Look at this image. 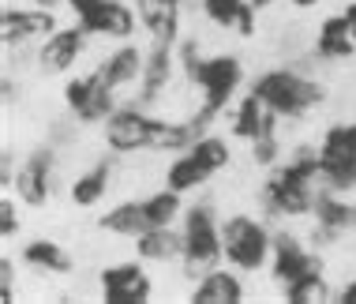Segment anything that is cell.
<instances>
[{"label": "cell", "mask_w": 356, "mask_h": 304, "mask_svg": "<svg viewBox=\"0 0 356 304\" xmlns=\"http://www.w3.org/2000/svg\"><path fill=\"white\" fill-rule=\"evenodd\" d=\"M319 177V150L300 147L293 154V161L282 169H274L270 180L263 184V199L266 214L274 218H300L315 211V192H312V180Z\"/></svg>", "instance_id": "cell-1"}, {"label": "cell", "mask_w": 356, "mask_h": 304, "mask_svg": "<svg viewBox=\"0 0 356 304\" xmlns=\"http://www.w3.org/2000/svg\"><path fill=\"white\" fill-rule=\"evenodd\" d=\"M252 90L277 113V117H304L307 109H315L323 102L319 83L307 79V75H300V72H289V68L263 72L252 83Z\"/></svg>", "instance_id": "cell-2"}, {"label": "cell", "mask_w": 356, "mask_h": 304, "mask_svg": "<svg viewBox=\"0 0 356 304\" xmlns=\"http://www.w3.org/2000/svg\"><path fill=\"white\" fill-rule=\"evenodd\" d=\"M180 233H184V274L188 278H203L207 271L218 267V259H225V252H221V225L210 203L188 207Z\"/></svg>", "instance_id": "cell-3"}, {"label": "cell", "mask_w": 356, "mask_h": 304, "mask_svg": "<svg viewBox=\"0 0 356 304\" xmlns=\"http://www.w3.org/2000/svg\"><path fill=\"white\" fill-rule=\"evenodd\" d=\"M221 252H225L229 267L236 271H263V263L274 252V237L255 218L233 214L221 222Z\"/></svg>", "instance_id": "cell-4"}, {"label": "cell", "mask_w": 356, "mask_h": 304, "mask_svg": "<svg viewBox=\"0 0 356 304\" xmlns=\"http://www.w3.org/2000/svg\"><path fill=\"white\" fill-rule=\"evenodd\" d=\"M240 83H244L240 56H233V53L207 56L203 72H199V79H195V87L203 90V109H199L195 117H203L207 125H210V117H218V113L233 102V94L240 90Z\"/></svg>", "instance_id": "cell-5"}, {"label": "cell", "mask_w": 356, "mask_h": 304, "mask_svg": "<svg viewBox=\"0 0 356 304\" xmlns=\"http://www.w3.org/2000/svg\"><path fill=\"white\" fill-rule=\"evenodd\" d=\"M161 128H165V120L143 113L139 106H124V109H113L109 120H105V143L120 150V154H136V150L158 147Z\"/></svg>", "instance_id": "cell-6"}, {"label": "cell", "mask_w": 356, "mask_h": 304, "mask_svg": "<svg viewBox=\"0 0 356 304\" xmlns=\"http://www.w3.org/2000/svg\"><path fill=\"white\" fill-rule=\"evenodd\" d=\"M64 102H68V109L79 117V125L109 120V113L117 109L113 106V87L102 79L98 72L86 75V79H72L68 87H64Z\"/></svg>", "instance_id": "cell-7"}, {"label": "cell", "mask_w": 356, "mask_h": 304, "mask_svg": "<svg viewBox=\"0 0 356 304\" xmlns=\"http://www.w3.org/2000/svg\"><path fill=\"white\" fill-rule=\"evenodd\" d=\"M102 301L109 304H147L150 301V274L139 263H113L102 271Z\"/></svg>", "instance_id": "cell-8"}, {"label": "cell", "mask_w": 356, "mask_h": 304, "mask_svg": "<svg viewBox=\"0 0 356 304\" xmlns=\"http://www.w3.org/2000/svg\"><path fill=\"white\" fill-rule=\"evenodd\" d=\"M49 177H53V150L42 147V150H34V154L19 166L12 188L19 192V199H23L26 207H42V203H49V192H53V180Z\"/></svg>", "instance_id": "cell-9"}, {"label": "cell", "mask_w": 356, "mask_h": 304, "mask_svg": "<svg viewBox=\"0 0 356 304\" xmlns=\"http://www.w3.org/2000/svg\"><path fill=\"white\" fill-rule=\"evenodd\" d=\"M83 49H86V31L83 26H56L53 34H45L42 49H38V64H42V72L60 75L79 61Z\"/></svg>", "instance_id": "cell-10"}, {"label": "cell", "mask_w": 356, "mask_h": 304, "mask_svg": "<svg viewBox=\"0 0 356 304\" xmlns=\"http://www.w3.org/2000/svg\"><path fill=\"white\" fill-rule=\"evenodd\" d=\"M312 267H323V259L315 252H307L304 244H300V237H293V233H277L274 237V252H270V274H274V282H293V278H300L304 271H312Z\"/></svg>", "instance_id": "cell-11"}, {"label": "cell", "mask_w": 356, "mask_h": 304, "mask_svg": "<svg viewBox=\"0 0 356 304\" xmlns=\"http://www.w3.org/2000/svg\"><path fill=\"white\" fill-rule=\"evenodd\" d=\"M79 26L86 34L102 38H131L136 34V12L120 0H98L86 15H79Z\"/></svg>", "instance_id": "cell-12"}, {"label": "cell", "mask_w": 356, "mask_h": 304, "mask_svg": "<svg viewBox=\"0 0 356 304\" xmlns=\"http://www.w3.org/2000/svg\"><path fill=\"white\" fill-rule=\"evenodd\" d=\"M56 31V19L49 8H8L4 19H0V38L4 45L15 42H31V38L53 34Z\"/></svg>", "instance_id": "cell-13"}, {"label": "cell", "mask_w": 356, "mask_h": 304, "mask_svg": "<svg viewBox=\"0 0 356 304\" xmlns=\"http://www.w3.org/2000/svg\"><path fill=\"white\" fill-rule=\"evenodd\" d=\"M315 218H319V230H315V244H330L334 237H341L345 230H356V203L338 199V192L315 195Z\"/></svg>", "instance_id": "cell-14"}, {"label": "cell", "mask_w": 356, "mask_h": 304, "mask_svg": "<svg viewBox=\"0 0 356 304\" xmlns=\"http://www.w3.org/2000/svg\"><path fill=\"white\" fill-rule=\"evenodd\" d=\"M274 128H277V113L266 106L255 90L248 94L233 113V131L240 139H248V143H252V139H263V136H274Z\"/></svg>", "instance_id": "cell-15"}, {"label": "cell", "mask_w": 356, "mask_h": 304, "mask_svg": "<svg viewBox=\"0 0 356 304\" xmlns=\"http://www.w3.org/2000/svg\"><path fill=\"white\" fill-rule=\"evenodd\" d=\"M139 23L150 31L154 42H177L180 34V0H136Z\"/></svg>", "instance_id": "cell-16"}, {"label": "cell", "mask_w": 356, "mask_h": 304, "mask_svg": "<svg viewBox=\"0 0 356 304\" xmlns=\"http://www.w3.org/2000/svg\"><path fill=\"white\" fill-rule=\"evenodd\" d=\"M136 252L147 263L184 259V233H172V225H150L147 233L136 237Z\"/></svg>", "instance_id": "cell-17"}, {"label": "cell", "mask_w": 356, "mask_h": 304, "mask_svg": "<svg viewBox=\"0 0 356 304\" xmlns=\"http://www.w3.org/2000/svg\"><path fill=\"white\" fill-rule=\"evenodd\" d=\"M191 301L195 304H240L244 301V282H240L233 271H218L214 267L195 282Z\"/></svg>", "instance_id": "cell-18"}, {"label": "cell", "mask_w": 356, "mask_h": 304, "mask_svg": "<svg viewBox=\"0 0 356 304\" xmlns=\"http://www.w3.org/2000/svg\"><path fill=\"white\" fill-rule=\"evenodd\" d=\"M172 61H177L172 45H169V42H154V49L147 53V64H143V94H139L143 106H150V102L169 87V79H172Z\"/></svg>", "instance_id": "cell-19"}, {"label": "cell", "mask_w": 356, "mask_h": 304, "mask_svg": "<svg viewBox=\"0 0 356 304\" xmlns=\"http://www.w3.org/2000/svg\"><path fill=\"white\" fill-rule=\"evenodd\" d=\"M143 64H147V56H143L136 45H120L117 53H109L105 61L98 64V75L105 83H109L113 90L124 87V83H136L143 75Z\"/></svg>", "instance_id": "cell-20"}, {"label": "cell", "mask_w": 356, "mask_h": 304, "mask_svg": "<svg viewBox=\"0 0 356 304\" xmlns=\"http://www.w3.org/2000/svg\"><path fill=\"white\" fill-rule=\"evenodd\" d=\"M356 49V38L349 34V23L345 15H330L319 26V42H315V53L326 56V61H349Z\"/></svg>", "instance_id": "cell-21"}, {"label": "cell", "mask_w": 356, "mask_h": 304, "mask_svg": "<svg viewBox=\"0 0 356 304\" xmlns=\"http://www.w3.org/2000/svg\"><path fill=\"white\" fill-rule=\"evenodd\" d=\"M23 263L34 271H49V274H68L72 271V255L60 248L56 241H45V237H38L23 248Z\"/></svg>", "instance_id": "cell-22"}, {"label": "cell", "mask_w": 356, "mask_h": 304, "mask_svg": "<svg viewBox=\"0 0 356 304\" xmlns=\"http://www.w3.org/2000/svg\"><path fill=\"white\" fill-rule=\"evenodd\" d=\"M98 225H102V230H109V233L131 237V241H136L139 233H147V230H150L143 203H117L109 214H102V222H98Z\"/></svg>", "instance_id": "cell-23"}, {"label": "cell", "mask_w": 356, "mask_h": 304, "mask_svg": "<svg viewBox=\"0 0 356 304\" xmlns=\"http://www.w3.org/2000/svg\"><path fill=\"white\" fill-rule=\"evenodd\" d=\"M319 177L330 192H353L356 188V158H345V154H326L319 150Z\"/></svg>", "instance_id": "cell-24"}, {"label": "cell", "mask_w": 356, "mask_h": 304, "mask_svg": "<svg viewBox=\"0 0 356 304\" xmlns=\"http://www.w3.org/2000/svg\"><path fill=\"white\" fill-rule=\"evenodd\" d=\"M207 177H210L207 169L199 166V161L184 150L180 158H172V161H169V169H165V188H172V192L184 195V192H195V188H203V184H207Z\"/></svg>", "instance_id": "cell-25"}, {"label": "cell", "mask_w": 356, "mask_h": 304, "mask_svg": "<svg viewBox=\"0 0 356 304\" xmlns=\"http://www.w3.org/2000/svg\"><path fill=\"white\" fill-rule=\"evenodd\" d=\"M326 297H330V286H326V278H323V267H312V271H304L300 278L285 282V301H293V304H315V301H326Z\"/></svg>", "instance_id": "cell-26"}, {"label": "cell", "mask_w": 356, "mask_h": 304, "mask_svg": "<svg viewBox=\"0 0 356 304\" xmlns=\"http://www.w3.org/2000/svg\"><path fill=\"white\" fill-rule=\"evenodd\" d=\"M105 188H109V161H98V166L86 169V173L72 184V199L79 207H94V203H102Z\"/></svg>", "instance_id": "cell-27"}, {"label": "cell", "mask_w": 356, "mask_h": 304, "mask_svg": "<svg viewBox=\"0 0 356 304\" xmlns=\"http://www.w3.org/2000/svg\"><path fill=\"white\" fill-rule=\"evenodd\" d=\"M143 211H147L150 225H172V222H177V214L184 211V207H180V192L161 188V192H154V195L143 199Z\"/></svg>", "instance_id": "cell-28"}, {"label": "cell", "mask_w": 356, "mask_h": 304, "mask_svg": "<svg viewBox=\"0 0 356 304\" xmlns=\"http://www.w3.org/2000/svg\"><path fill=\"white\" fill-rule=\"evenodd\" d=\"M188 154L195 158L207 173H221V169L229 166V143H225V139H218V136H199L195 147H191Z\"/></svg>", "instance_id": "cell-29"}, {"label": "cell", "mask_w": 356, "mask_h": 304, "mask_svg": "<svg viewBox=\"0 0 356 304\" xmlns=\"http://www.w3.org/2000/svg\"><path fill=\"white\" fill-rule=\"evenodd\" d=\"M319 150H326V154L356 158V125H334V128H326Z\"/></svg>", "instance_id": "cell-30"}, {"label": "cell", "mask_w": 356, "mask_h": 304, "mask_svg": "<svg viewBox=\"0 0 356 304\" xmlns=\"http://www.w3.org/2000/svg\"><path fill=\"white\" fill-rule=\"evenodd\" d=\"M244 8V0H203V12L210 23L218 26H236V15Z\"/></svg>", "instance_id": "cell-31"}, {"label": "cell", "mask_w": 356, "mask_h": 304, "mask_svg": "<svg viewBox=\"0 0 356 304\" xmlns=\"http://www.w3.org/2000/svg\"><path fill=\"white\" fill-rule=\"evenodd\" d=\"M203 61H207V56H199V45H195V42H184V45H180V64H184L188 83L199 79V72H203Z\"/></svg>", "instance_id": "cell-32"}, {"label": "cell", "mask_w": 356, "mask_h": 304, "mask_svg": "<svg viewBox=\"0 0 356 304\" xmlns=\"http://www.w3.org/2000/svg\"><path fill=\"white\" fill-rule=\"evenodd\" d=\"M252 158H255V166H274L277 161V139L274 136L252 139Z\"/></svg>", "instance_id": "cell-33"}, {"label": "cell", "mask_w": 356, "mask_h": 304, "mask_svg": "<svg viewBox=\"0 0 356 304\" xmlns=\"http://www.w3.org/2000/svg\"><path fill=\"white\" fill-rule=\"evenodd\" d=\"M19 233V214H15V203L12 199H0V237H15Z\"/></svg>", "instance_id": "cell-34"}, {"label": "cell", "mask_w": 356, "mask_h": 304, "mask_svg": "<svg viewBox=\"0 0 356 304\" xmlns=\"http://www.w3.org/2000/svg\"><path fill=\"white\" fill-rule=\"evenodd\" d=\"M12 297H15V263L0 259V301H12Z\"/></svg>", "instance_id": "cell-35"}, {"label": "cell", "mask_w": 356, "mask_h": 304, "mask_svg": "<svg viewBox=\"0 0 356 304\" xmlns=\"http://www.w3.org/2000/svg\"><path fill=\"white\" fill-rule=\"evenodd\" d=\"M255 12L259 8L252 4V0H244V8H240V15H236V34H255Z\"/></svg>", "instance_id": "cell-36"}, {"label": "cell", "mask_w": 356, "mask_h": 304, "mask_svg": "<svg viewBox=\"0 0 356 304\" xmlns=\"http://www.w3.org/2000/svg\"><path fill=\"white\" fill-rule=\"evenodd\" d=\"M94 4H98V0H68V8H72L75 15H86V12H90Z\"/></svg>", "instance_id": "cell-37"}, {"label": "cell", "mask_w": 356, "mask_h": 304, "mask_svg": "<svg viewBox=\"0 0 356 304\" xmlns=\"http://www.w3.org/2000/svg\"><path fill=\"white\" fill-rule=\"evenodd\" d=\"M338 297H341L345 304H356V278H353V282H345V286H341V293H338Z\"/></svg>", "instance_id": "cell-38"}, {"label": "cell", "mask_w": 356, "mask_h": 304, "mask_svg": "<svg viewBox=\"0 0 356 304\" xmlns=\"http://www.w3.org/2000/svg\"><path fill=\"white\" fill-rule=\"evenodd\" d=\"M341 15H345V23H349V34L356 38V0H353V4H349V8H345V12H341Z\"/></svg>", "instance_id": "cell-39"}, {"label": "cell", "mask_w": 356, "mask_h": 304, "mask_svg": "<svg viewBox=\"0 0 356 304\" xmlns=\"http://www.w3.org/2000/svg\"><path fill=\"white\" fill-rule=\"evenodd\" d=\"M293 4H296V8H315L319 0H293Z\"/></svg>", "instance_id": "cell-40"}, {"label": "cell", "mask_w": 356, "mask_h": 304, "mask_svg": "<svg viewBox=\"0 0 356 304\" xmlns=\"http://www.w3.org/2000/svg\"><path fill=\"white\" fill-rule=\"evenodd\" d=\"M34 4H38V8H53L56 0H34Z\"/></svg>", "instance_id": "cell-41"}, {"label": "cell", "mask_w": 356, "mask_h": 304, "mask_svg": "<svg viewBox=\"0 0 356 304\" xmlns=\"http://www.w3.org/2000/svg\"><path fill=\"white\" fill-rule=\"evenodd\" d=\"M252 4H255V8H266V4H270V0H252Z\"/></svg>", "instance_id": "cell-42"}]
</instances>
